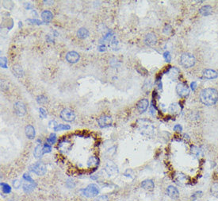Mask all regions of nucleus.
Listing matches in <instances>:
<instances>
[{"instance_id": "obj_40", "label": "nucleus", "mask_w": 218, "mask_h": 201, "mask_svg": "<svg viewBox=\"0 0 218 201\" xmlns=\"http://www.w3.org/2000/svg\"><path fill=\"white\" fill-rule=\"evenodd\" d=\"M23 179H24L25 181L30 182V183H34L33 180L31 178V177H30L29 174H26V173H25L24 175H23Z\"/></svg>"}, {"instance_id": "obj_32", "label": "nucleus", "mask_w": 218, "mask_h": 201, "mask_svg": "<svg viewBox=\"0 0 218 201\" xmlns=\"http://www.w3.org/2000/svg\"><path fill=\"white\" fill-rule=\"evenodd\" d=\"M1 186H2V192L4 193H10L11 192V188L9 185L7 184H4V183H2L1 184Z\"/></svg>"}, {"instance_id": "obj_51", "label": "nucleus", "mask_w": 218, "mask_h": 201, "mask_svg": "<svg viewBox=\"0 0 218 201\" xmlns=\"http://www.w3.org/2000/svg\"><path fill=\"white\" fill-rule=\"evenodd\" d=\"M98 50L100 51V52H103V51H106V46L105 45H102V46L98 47Z\"/></svg>"}, {"instance_id": "obj_21", "label": "nucleus", "mask_w": 218, "mask_h": 201, "mask_svg": "<svg viewBox=\"0 0 218 201\" xmlns=\"http://www.w3.org/2000/svg\"><path fill=\"white\" fill-rule=\"evenodd\" d=\"M13 73H14V76H16L17 77H23V75H24V72H23V69H22V67L20 65H18V64H15L13 66V69H12Z\"/></svg>"}, {"instance_id": "obj_12", "label": "nucleus", "mask_w": 218, "mask_h": 201, "mask_svg": "<svg viewBox=\"0 0 218 201\" xmlns=\"http://www.w3.org/2000/svg\"><path fill=\"white\" fill-rule=\"evenodd\" d=\"M144 43L148 46H153L157 43V37L153 33H149L144 38Z\"/></svg>"}, {"instance_id": "obj_3", "label": "nucleus", "mask_w": 218, "mask_h": 201, "mask_svg": "<svg viewBox=\"0 0 218 201\" xmlns=\"http://www.w3.org/2000/svg\"><path fill=\"white\" fill-rule=\"evenodd\" d=\"M180 63L182 66L186 69H189L194 66L195 64V57L189 52H185L181 56Z\"/></svg>"}, {"instance_id": "obj_16", "label": "nucleus", "mask_w": 218, "mask_h": 201, "mask_svg": "<svg viewBox=\"0 0 218 201\" xmlns=\"http://www.w3.org/2000/svg\"><path fill=\"white\" fill-rule=\"evenodd\" d=\"M167 193L168 196H170L171 199H177L179 196L178 190L172 185L168 186L167 188Z\"/></svg>"}, {"instance_id": "obj_1", "label": "nucleus", "mask_w": 218, "mask_h": 201, "mask_svg": "<svg viewBox=\"0 0 218 201\" xmlns=\"http://www.w3.org/2000/svg\"><path fill=\"white\" fill-rule=\"evenodd\" d=\"M200 100L206 106L214 105L218 100V92L214 88H206L201 92Z\"/></svg>"}, {"instance_id": "obj_44", "label": "nucleus", "mask_w": 218, "mask_h": 201, "mask_svg": "<svg viewBox=\"0 0 218 201\" xmlns=\"http://www.w3.org/2000/svg\"><path fill=\"white\" fill-rule=\"evenodd\" d=\"M202 196V192H201V191H200V192L198 191V192H196L194 193V194H193L192 198H193V199H198V197H201V196Z\"/></svg>"}, {"instance_id": "obj_17", "label": "nucleus", "mask_w": 218, "mask_h": 201, "mask_svg": "<svg viewBox=\"0 0 218 201\" xmlns=\"http://www.w3.org/2000/svg\"><path fill=\"white\" fill-rule=\"evenodd\" d=\"M52 18H53V14L49 10H44L41 13L42 20L45 23H49L52 20Z\"/></svg>"}, {"instance_id": "obj_47", "label": "nucleus", "mask_w": 218, "mask_h": 201, "mask_svg": "<svg viewBox=\"0 0 218 201\" xmlns=\"http://www.w3.org/2000/svg\"><path fill=\"white\" fill-rule=\"evenodd\" d=\"M150 111H151V114H152L153 116H155L156 114V110L155 108V106L153 104H152V106L150 107Z\"/></svg>"}, {"instance_id": "obj_34", "label": "nucleus", "mask_w": 218, "mask_h": 201, "mask_svg": "<svg viewBox=\"0 0 218 201\" xmlns=\"http://www.w3.org/2000/svg\"><path fill=\"white\" fill-rule=\"evenodd\" d=\"M9 89V85L7 82H6L5 80H1V90L3 92H6Z\"/></svg>"}, {"instance_id": "obj_23", "label": "nucleus", "mask_w": 218, "mask_h": 201, "mask_svg": "<svg viewBox=\"0 0 218 201\" xmlns=\"http://www.w3.org/2000/svg\"><path fill=\"white\" fill-rule=\"evenodd\" d=\"M199 13L203 16H208L212 14V7L210 6H204L199 10Z\"/></svg>"}, {"instance_id": "obj_19", "label": "nucleus", "mask_w": 218, "mask_h": 201, "mask_svg": "<svg viewBox=\"0 0 218 201\" xmlns=\"http://www.w3.org/2000/svg\"><path fill=\"white\" fill-rule=\"evenodd\" d=\"M203 76L206 79H215L218 77V73L213 69H206L203 72Z\"/></svg>"}, {"instance_id": "obj_38", "label": "nucleus", "mask_w": 218, "mask_h": 201, "mask_svg": "<svg viewBox=\"0 0 218 201\" xmlns=\"http://www.w3.org/2000/svg\"><path fill=\"white\" fill-rule=\"evenodd\" d=\"M6 63H7V59H6L5 56L1 57V67H2V68H4V69L7 68Z\"/></svg>"}, {"instance_id": "obj_14", "label": "nucleus", "mask_w": 218, "mask_h": 201, "mask_svg": "<svg viewBox=\"0 0 218 201\" xmlns=\"http://www.w3.org/2000/svg\"><path fill=\"white\" fill-rule=\"evenodd\" d=\"M148 106H149V102H148V99H140L139 101L137 104H136V107H137V110L140 113H144L147 111Z\"/></svg>"}, {"instance_id": "obj_4", "label": "nucleus", "mask_w": 218, "mask_h": 201, "mask_svg": "<svg viewBox=\"0 0 218 201\" xmlns=\"http://www.w3.org/2000/svg\"><path fill=\"white\" fill-rule=\"evenodd\" d=\"M81 192L83 193V195L84 196L91 198V197H94L98 195L99 188H98V185H94V184H91V185H89L86 188L82 189Z\"/></svg>"}, {"instance_id": "obj_27", "label": "nucleus", "mask_w": 218, "mask_h": 201, "mask_svg": "<svg viewBox=\"0 0 218 201\" xmlns=\"http://www.w3.org/2000/svg\"><path fill=\"white\" fill-rule=\"evenodd\" d=\"M34 157L36 158H40L42 155L44 154V151H43V147L41 146V145H38L35 148L33 152Z\"/></svg>"}, {"instance_id": "obj_6", "label": "nucleus", "mask_w": 218, "mask_h": 201, "mask_svg": "<svg viewBox=\"0 0 218 201\" xmlns=\"http://www.w3.org/2000/svg\"><path fill=\"white\" fill-rule=\"evenodd\" d=\"M60 118L66 122H72L76 119V114L71 109L65 108L60 112Z\"/></svg>"}, {"instance_id": "obj_24", "label": "nucleus", "mask_w": 218, "mask_h": 201, "mask_svg": "<svg viewBox=\"0 0 218 201\" xmlns=\"http://www.w3.org/2000/svg\"><path fill=\"white\" fill-rule=\"evenodd\" d=\"M186 181H187V177H186V176L184 175L183 173H178V174L175 176V181H176V183L178 184V185H182V184L186 183Z\"/></svg>"}, {"instance_id": "obj_10", "label": "nucleus", "mask_w": 218, "mask_h": 201, "mask_svg": "<svg viewBox=\"0 0 218 201\" xmlns=\"http://www.w3.org/2000/svg\"><path fill=\"white\" fill-rule=\"evenodd\" d=\"M14 111H15L18 116H24L26 114V108L24 103H22V102H17L14 104Z\"/></svg>"}, {"instance_id": "obj_37", "label": "nucleus", "mask_w": 218, "mask_h": 201, "mask_svg": "<svg viewBox=\"0 0 218 201\" xmlns=\"http://www.w3.org/2000/svg\"><path fill=\"white\" fill-rule=\"evenodd\" d=\"M164 58L165 59L167 62H171V56L170 52L167 51L164 53Z\"/></svg>"}, {"instance_id": "obj_5", "label": "nucleus", "mask_w": 218, "mask_h": 201, "mask_svg": "<svg viewBox=\"0 0 218 201\" xmlns=\"http://www.w3.org/2000/svg\"><path fill=\"white\" fill-rule=\"evenodd\" d=\"M30 170L37 175L43 176L46 173L47 168L42 162H37L30 167Z\"/></svg>"}, {"instance_id": "obj_35", "label": "nucleus", "mask_w": 218, "mask_h": 201, "mask_svg": "<svg viewBox=\"0 0 218 201\" xmlns=\"http://www.w3.org/2000/svg\"><path fill=\"white\" fill-rule=\"evenodd\" d=\"M56 136L55 134H53V133L51 134L49 138L47 139V142H48V143H50V144H54V143L56 142Z\"/></svg>"}, {"instance_id": "obj_43", "label": "nucleus", "mask_w": 218, "mask_h": 201, "mask_svg": "<svg viewBox=\"0 0 218 201\" xmlns=\"http://www.w3.org/2000/svg\"><path fill=\"white\" fill-rule=\"evenodd\" d=\"M13 186H14V188H19L21 186L20 181H18V180H14V181H13Z\"/></svg>"}, {"instance_id": "obj_26", "label": "nucleus", "mask_w": 218, "mask_h": 201, "mask_svg": "<svg viewBox=\"0 0 218 201\" xmlns=\"http://www.w3.org/2000/svg\"><path fill=\"white\" fill-rule=\"evenodd\" d=\"M98 162H99V160L96 157H90L87 161V165L89 168H93V167L96 168L98 165Z\"/></svg>"}, {"instance_id": "obj_48", "label": "nucleus", "mask_w": 218, "mask_h": 201, "mask_svg": "<svg viewBox=\"0 0 218 201\" xmlns=\"http://www.w3.org/2000/svg\"><path fill=\"white\" fill-rule=\"evenodd\" d=\"M190 86H191V88H192L193 91H195V89H196V88H197L196 82H192V83H191V84H190Z\"/></svg>"}, {"instance_id": "obj_50", "label": "nucleus", "mask_w": 218, "mask_h": 201, "mask_svg": "<svg viewBox=\"0 0 218 201\" xmlns=\"http://www.w3.org/2000/svg\"><path fill=\"white\" fill-rule=\"evenodd\" d=\"M43 2L44 3H47V5H52L53 3H54V1H48V0H47V1H43Z\"/></svg>"}, {"instance_id": "obj_9", "label": "nucleus", "mask_w": 218, "mask_h": 201, "mask_svg": "<svg viewBox=\"0 0 218 201\" xmlns=\"http://www.w3.org/2000/svg\"><path fill=\"white\" fill-rule=\"evenodd\" d=\"M113 123L112 118L109 115H102L99 119H98V126L101 128H105V127H108L111 126Z\"/></svg>"}, {"instance_id": "obj_52", "label": "nucleus", "mask_w": 218, "mask_h": 201, "mask_svg": "<svg viewBox=\"0 0 218 201\" xmlns=\"http://www.w3.org/2000/svg\"><path fill=\"white\" fill-rule=\"evenodd\" d=\"M216 173H218V169H217V171H216Z\"/></svg>"}, {"instance_id": "obj_28", "label": "nucleus", "mask_w": 218, "mask_h": 201, "mask_svg": "<svg viewBox=\"0 0 218 201\" xmlns=\"http://www.w3.org/2000/svg\"><path fill=\"white\" fill-rule=\"evenodd\" d=\"M34 183H25L23 185V190L26 193L31 192L34 189Z\"/></svg>"}, {"instance_id": "obj_13", "label": "nucleus", "mask_w": 218, "mask_h": 201, "mask_svg": "<svg viewBox=\"0 0 218 201\" xmlns=\"http://www.w3.org/2000/svg\"><path fill=\"white\" fill-rule=\"evenodd\" d=\"M80 58V56L78 52H76V51H70L68 52L66 54V60L69 63L72 64H75L79 61Z\"/></svg>"}, {"instance_id": "obj_45", "label": "nucleus", "mask_w": 218, "mask_h": 201, "mask_svg": "<svg viewBox=\"0 0 218 201\" xmlns=\"http://www.w3.org/2000/svg\"><path fill=\"white\" fill-rule=\"evenodd\" d=\"M94 201H108V197L106 196H98Z\"/></svg>"}, {"instance_id": "obj_29", "label": "nucleus", "mask_w": 218, "mask_h": 201, "mask_svg": "<svg viewBox=\"0 0 218 201\" xmlns=\"http://www.w3.org/2000/svg\"><path fill=\"white\" fill-rule=\"evenodd\" d=\"M37 102L40 105L45 104V103H48V98L44 95H38L37 97Z\"/></svg>"}, {"instance_id": "obj_53", "label": "nucleus", "mask_w": 218, "mask_h": 201, "mask_svg": "<svg viewBox=\"0 0 218 201\" xmlns=\"http://www.w3.org/2000/svg\"><path fill=\"white\" fill-rule=\"evenodd\" d=\"M10 201H12V200H10Z\"/></svg>"}, {"instance_id": "obj_7", "label": "nucleus", "mask_w": 218, "mask_h": 201, "mask_svg": "<svg viewBox=\"0 0 218 201\" xmlns=\"http://www.w3.org/2000/svg\"><path fill=\"white\" fill-rule=\"evenodd\" d=\"M106 173L108 174L110 177H114L118 173V168L113 161H108L106 163V167H105Z\"/></svg>"}, {"instance_id": "obj_18", "label": "nucleus", "mask_w": 218, "mask_h": 201, "mask_svg": "<svg viewBox=\"0 0 218 201\" xmlns=\"http://www.w3.org/2000/svg\"><path fill=\"white\" fill-rule=\"evenodd\" d=\"M141 187L145 190H148V191H152L155 187L154 182L152 180H145V181H142Z\"/></svg>"}, {"instance_id": "obj_49", "label": "nucleus", "mask_w": 218, "mask_h": 201, "mask_svg": "<svg viewBox=\"0 0 218 201\" xmlns=\"http://www.w3.org/2000/svg\"><path fill=\"white\" fill-rule=\"evenodd\" d=\"M25 7H26V9H27V10H30V9L33 8V6L31 3H25Z\"/></svg>"}, {"instance_id": "obj_31", "label": "nucleus", "mask_w": 218, "mask_h": 201, "mask_svg": "<svg viewBox=\"0 0 218 201\" xmlns=\"http://www.w3.org/2000/svg\"><path fill=\"white\" fill-rule=\"evenodd\" d=\"M211 193L212 195L214 196L218 197V183L213 184L211 187Z\"/></svg>"}, {"instance_id": "obj_2", "label": "nucleus", "mask_w": 218, "mask_h": 201, "mask_svg": "<svg viewBox=\"0 0 218 201\" xmlns=\"http://www.w3.org/2000/svg\"><path fill=\"white\" fill-rule=\"evenodd\" d=\"M137 128L143 135L146 137H152L155 133V127L150 120L146 119H140L136 121Z\"/></svg>"}, {"instance_id": "obj_8", "label": "nucleus", "mask_w": 218, "mask_h": 201, "mask_svg": "<svg viewBox=\"0 0 218 201\" xmlns=\"http://www.w3.org/2000/svg\"><path fill=\"white\" fill-rule=\"evenodd\" d=\"M176 92L180 97H186L190 92V89L185 83H179L176 86Z\"/></svg>"}, {"instance_id": "obj_42", "label": "nucleus", "mask_w": 218, "mask_h": 201, "mask_svg": "<svg viewBox=\"0 0 218 201\" xmlns=\"http://www.w3.org/2000/svg\"><path fill=\"white\" fill-rule=\"evenodd\" d=\"M28 22H30L31 24H37V25H40L42 24V22H40L38 19H28Z\"/></svg>"}, {"instance_id": "obj_11", "label": "nucleus", "mask_w": 218, "mask_h": 201, "mask_svg": "<svg viewBox=\"0 0 218 201\" xmlns=\"http://www.w3.org/2000/svg\"><path fill=\"white\" fill-rule=\"evenodd\" d=\"M72 144L69 141L66 140V139H64L62 141H60L59 142L58 145V149L60 152L62 153H67L68 151L72 149Z\"/></svg>"}, {"instance_id": "obj_20", "label": "nucleus", "mask_w": 218, "mask_h": 201, "mask_svg": "<svg viewBox=\"0 0 218 201\" xmlns=\"http://www.w3.org/2000/svg\"><path fill=\"white\" fill-rule=\"evenodd\" d=\"M35 135H36V132H35V129L33 126L31 125H28L27 127H26V137L28 138L29 139H33L35 138Z\"/></svg>"}, {"instance_id": "obj_46", "label": "nucleus", "mask_w": 218, "mask_h": 201, "mask_svg": "<svg viewBox=\"0 0 218 201\" xmlns=\"http://www.w3.org/2000/svg\"><path fill=\"white\" fill-rule=\"evenodd\" d=\"M174 131H176V132H181V131H182V127L181 125H175L174 127Z\"/></svg>"}, {"instance_id": "obj_41", "label": "nucleus", "mask_w": 218, "mask_h": 201, "mask_svg": "<svg viewBox=\"0 0 218 201\" xmlns=\"http://www.w3.org/2000/svg\"><path fill=\"white\" fill-rule=\"evenodd\" d=\"M39 111H40V116L41 117V118H43V119H45L47 117L46 111H45L44 108H42V107H40V108L39 109Z\"/></svg>"}, {"instance_id": "obj_39", "label": "nucleus", "mask_w": 218, "mask_h": 201, "mask_svg": "<svg viewBox=\"0 0 218 201\" xmlns=\"http://www.w3.org/2000/svg\"><path fill=\"white\" fill-rule=\"evenodd\" d=\"M43 151H44V153H50L51 151H52V147L49 145H48V144H45V145L43 146Z\"/></svg>"}, {"instance_id": "obj_22", "label": "nucleus", "mask_w": 218, "mask_h": 201, "mask_svg": "<svg viewBox=\"0 0 218 201\" xmlns=\"http://www.w3.org/2000/svg\"><path fill=\"white\" fill-rule=\"evenodd\" d=\"M89 36V31L88 30H86V28H80L79 30L77 31V37L80 39H85L86 38H88Z\"/></svg>"}, {"instance_id": "obj_25", "label": "nucleus", "mask_w": 218, "mask_h": 201, "mask_svg": "<svg viewBox=\"0 0 218 201\" xmlns=\"http://www.w3.org/2000/svg\"><path fill=\"white\" fill-rule=\"evenodd\" d=\"M169 112L171 114H173V115H176L178 113L180 112V107L178 103H172L171 104V106L169 107Z\"/></svg>"}, {"instance_id": "obj_30", "label": "nucleus", "mask_w": 218, "mask_h": 201, "mask_svg": "<svg viewBox=\"0 0 218 201\" xmlns=\"http://www.w3.org/2000/svg\"><path fill=\"white\" fill-rule=\"evenodd\" d=\"M71 127L69 125H64V124H58L54 128L55 131H67L70 130Z\"/></svg>"}, {"instance_id": "obj_15", "label": "nucleus", "mask_w": 218, "mask_h": 201, "mask_svg": "<svg viewBox=\"0 0 218 201\" xmlns=\"http://www.w3.org/2000/svg\"><path fill=\"white\" fill-rule=\"evenodd\" d=\"M167 75L171 80L175 81L179 77L180 71L175 67H169V69H167Z\"/></svg>"}, {"instance_id": "obj_33", "label": "nucleus", "mask_w": 218, "mask_h": 201, "mask_svg": "<svg viewBox=\"0 0 218 201\" xmlns=\"http://www.w3.org/2000/svg\"><path fill=\"white\" fill-rule=\"evenodd\" d=\"M190 152H191V153H192L193 155L196 156V157L199 156V154H200V149H198L197 146H195V145H192V146H191V148H190Z\"/></svg>"}, {"instance_id": "obj_36", "label": "nucleus", "mask_w": 218, "mask_h": 201, "mask_svg": "<svg viewBox=\"0 0 218 201\" xmlns=\"http://www.w3.org/2000/svg\"><path fill=\"white\" fill-rule=\"evenodd\" d=\"M172 32V28L170 25H166L165 27L164 28V33L165 34H170Z\"/></svg>"}]
</instances>
